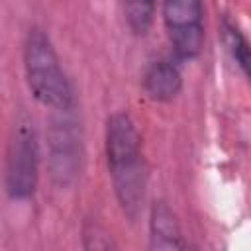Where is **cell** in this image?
Returning a JSON list of instances; mask_svg holds the SVG:
<instances>
[{
    "label": "cell",
    "instance_id": "cell-1",
    "mask_svg": "<svg viewBox=\"0 0 251 251\" xmlns=\"http://www.w3.org/2000/svg\"><path fill=\"white\" fill-rule=\"evenodd\" d=\"M104 153L116 200L122 212L129 220H135L145 198L147 165L141 133L127 112L118 110L108 116L104 127Z\"/></svg>",
    "mask_w": 251,
    "mask_h": 251
},
{
    "label": "cell",
    "instance_id": "cell-2",
    "mask_svg": "<svg viewBox=\"0 0 251 251\" xmlns=\"http://www.w3.org/2000/svg\"><path fill=\"white\" fill-rule=\"evenodd\" d=\"M24 73L31 96L51 112L75 108V90L49 35L31 27L24 39Z\"/></svg>",
    "mask_w": 251,
    "mask_h": 251
},
{
    "label": "cell",
    "instance_id": "cell-3",
    "mask_svg": "<svg viewBox=\"0 0 251 251\" xmlns=\"http://www.w3.org/2000/svg\"><path fill=\"white\" fill-rule=\"evenodd\" d=\"M39 182V139L33 127V120L20 114L12 126L8 149L4 184L12 200H29Z\"/></svg>",
    "mask_w": 251,
    "mask_h": 251
},
{
    "label": "cell",
    "instance_id": "cell-4",
    "mask_svg": "<svg viewBox=\"0 0 251 251\" xmlns=\"http://www.w3.org/2000/svg\"><path fill=\"white\" fill-rule=\"evenodd\" d=\"M82 137L73 110L51 112L47 126V165L57 188H69L80 171Z\"/></svg>",
    "mask_w": 251,
    "mask_h": 251
},
{
    "label": "cell",
    "instance_id": "cell-5",
    "mask_svg": "<svg viewBox=\"0 0 251 251\" xmlns=\"http://www.w3.org/2000/svg\"><path fill=\"white\" fill-rule=\"evenodd\" d=\"M161 16L175 57L180 61L196 59L204 47L202 0H161Z\"/></svg>",
    "mask_w": 251,
    "mask_h": 251
},
{
    "label": "cell",
    "instance_id": "cell-6",
    "mask_svg": "<svg viewBox=\"0 0 251 251\" xmlns=\"http://www.w3.org/2000/svg\"><path fill=\"white\" fill-rule=\"evenodd\" d=\"M141 86L147 98L167 104L180 94L182 73L173 59H155L145 67L141 75Z\"/></svg>",
    "mask_w": 251,
    "mask_h": 251
},
{
    "label": "cell",
    "instance_id": "cell-7",
    "mask_svg": "<svg viewBox=\"0 0 251 251\" xmlns=\"http://www.w3.org/2000/svg\"><path fill=\"white\" fill-rule=\"evenodd\" d=\"M184 245L175 210L165 200H155L149 212V249H182Z\"/></svg>",
    "mask_w": 251,
    "mask_h": 251
},
{
    "label": "cell",
    "instance_id": "cell-8",
    "mask_svg": "<svg viewBox=\"0 0 251 251\" xmlns=\"http://www.w3.org/2000/svg\"><path fill=\"white\" fill-rule=\"evenodd\" d=\"M122 10L127 29L133 35L143 37L153 25L157 0H122Z\"/></svg>",
    "mask_w": 251,
    "mask_h": 251
},
{
    "label": "cell",
    "instance_id": "cell-9",
    "mask_svg": "<svg viewBox=\"0 0 251 251\" xmlns=\"http://www.w3.org/2000/svg\"><path fill=\"white\" fill-rule=\"evenodd\" d=\"M222 33H224V43H226L227 53L231 55L235 65L241 69V73L247 75V71H249V45H247L243 31L237 27L235 22H231L229 18H224Z\"/></svg>",
    "mask_w": 251,
    "mask_h": 251
},
{
    "label": "cell",
    "instance_id": "cell-10",
    "mask_svg": "<svg viewBox=\"0 0 251 251\" xmlns=\"http://www.w3.org/2000/svg\"><path fill=\"white\" fill-rule=\"evenodd\" d=\"M84 247L86 249H110V247H116V243L100 226L90 224L84 227Z\"/></svg>",
    "mask_w": 251,
    "mask_h": 251
}]
</instances>
